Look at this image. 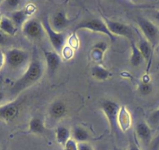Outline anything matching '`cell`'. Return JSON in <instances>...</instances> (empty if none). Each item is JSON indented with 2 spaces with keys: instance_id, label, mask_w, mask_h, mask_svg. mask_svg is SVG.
Listing matches in <instances>:
<instances>
[{
  "instance_id": "cell-1",
  "label": "cell",
  "mask_w": 159,
  "mask_h": 150,
  "mask_svg": "<svg viewBox=\"0 0 159 150\" xmlns=\"http://www.w3.org/2000/svg\"><path fill=\"white\" fill-rule=\"evenodd\" d=\"M44 73V68L39 59H33L28 67L19 79L16 81L10 88V92L13 96H16L42 78Z\"/></svg>"
},
{
  "instance_id": "cell-2",
  "label": "cell",
  "mask_w": 159,
  "mask_h": 150,
  "mask_svg": "<svg viewBox=\"0 0 159 150\" xmlns=\"http://www.w3.org/2000/svg\"><path fill=\"white\" fill-rule=\"evenodd\" d=\"M80 30H89L95 33H100L108 37L111 42L116 40V37L114 36L107 27V25L104 22L103 20L101 19H91L88 21H84L76 24L73 29V33L76 34Z\"/></svg>"
},
{
  "instance_id": "cell-3",
  "label": "cell",
  "mask_w": 159,
  "mask_h": 150,
  "mask_svg": "<svg viewBox=\"0 0 159 150\" xmlns=\"http://www.w3.org/2000/svg\"><path fill=\"white\" fill-rule=\"evenodd\" d=\"M44 30L47 34L53 49L58 53H60L66 42H67V36L65 32H58L52 27L47 17H45L42 21Z\"/></svg>"
},
{
  "instance_id": "cell-4",
  "label": "cell",
  "mask_w": 159,
  "mask_h": 150,
  "mask_svg": "<svg viewBox=\"0 0 159 150\" xmlns=\"http://www.w3.org/2000/svg\"><path fill=\"white\" fill-rule=\"evenodd\" d=\"M137 23L144 36V39L149 42L154 49L159 42V27L152 21L142 16L137 18Z\"/></svg>"
},
{
  "instance_id": "cell-5",
  "label": "cell",
  "mask_w": 159,
  "mask_h": 150,
  "mask_svg": "<svg viewBox=\"0 0 159 150\" xmlns=\"http://www.w3.org/2000/svg\"><path fill=\"white\" fill-rule=\"evenodd\" d=\"M103 21L107 25V27L109 31L114 36H123L129 39L130 42L134 41L135 35H134V30L128 24H123L119 21H112L108 18L103 16Z\"/></svg>"
},
{
  "instance_id": "cell-6",
  "label": "cell",
  "mask_w": 159,
  "mask_h": 150,
  "mask_svg": "<svg viewBox=\"0 0 159 150\" xmlns=\"http://www.w3.org/2000/svg\"><path fill=\"white\" fill-rule=\"evenodd\" d=\"M101 108L108 120V124H109L111 131L116 133L119 130L117 117L120 105L114 101L104 100L101 103Z\"/></svg>"
},
{
  "instance_id": "cell-7",
  "label": "cell",
  "mask_w": 159,
  "mask_h": 150,
  "mask_svg": "<svg viewBox=\"0 0 159 150\" xmlns=\"http://www.w3.org/2000/svg\"><path fill=\"white\" fill-rule=\"evenodd\" d=\"M23 99H17L4 105H0V120L7 123L13 121L19 115Z\"/></svg>"
},
{
  "instance_id": "cell-8",
  "label": "cell",
  "mask_w": 159,
  "mask_h": 150,
  "mask_svg": "<svg viewBox=\"0 0 159 150\" xmlns=\"http://www.w3.org/2000/svg\"><path fill=\"white\" fill-rule=\"evenodd\" d=\"M28 58V53L21 49H10L5 53L6 63L13 69L20 67L27 63Z\"/></svg>"
},
{
  "instance_id": "cell-9",
  "label": "cell",
  "mask_w": 159,
  "mask_h": 150,
  "mask_svg": "<svg viewBox=\"0 0 159 150\" xmlns=\"http://www.w3.org/2000/svg\"><path fill=\"white\" fill-rule=\"evenodd\" d=\"M23 34L30 40H40L45 32L42 21L37 19H29L22 26Z\"/></svg>"
},
{
  "instance_id": "cell-10",
  "label": "cell",
  "mask_w": 159,
  "mask_h": 150,
  "mask_svg": "<svg viewBox=\"0 0 159 150\" xmlns=\"http://www.w3.org/2000/svg\"><path fill=\"white\" fill-rule=\"evenodd\" d=\"M136 134L140 142L147 146H149L152 141V131L151 127L144 121H140L136 126Z\"/></svg>"
},
{
  "instance_id": "cell-11",
  "label": "cell",
  "mask_w": 159,
  "mask_h": 150,
  "mask_svg": "<svg viewBox=\"0 0 159 150\" xmlns=\"http://www.w3.org/2000/svg\"><path fill=\"white\" fill-rule=\"evenodd\" d=\"M73 20H70L67 17L66 13L63 10L58 11L52 18L50 23L52 27L58 32H63V30L70 25Z\"/></svg>"
},
{
  "instance_id": "cell-12",
  "label": "cell",
  "mask_w": 159,
  "mask_h": 150,
  "mask_svg": "<svg viewBox=\"0 0 159 150\" xmlns=\"http://www.w3.org/2000/svg\"><path fill=\"white\" fill-rule=\"evenodd\" d=\"M117 124L119 129L124 132L129 131L132 126V116L125 105H122L119 108L117 117Z\"/></svg>"
},
{
  "instance_id": "cell-13",
  "label": "cell",
  "mask_w": 159,
  "mask_h": 150,
  "mask_svg": "<svg viewBox=\"0 0 159 150\" xmlns=\"http://www.w3.org/2000/svg\"><path fill=\"white\" fill-rule=\"evenodd\" d=\"M44 56L48 71L51 73L56 72L62 63V58L59 53L56 51L44 50Z\"/></svg>"
},
{
  "instance_id": "cell-14",
  "label": "cell",
  "mask_w": 159,
  "mask_h": 150,
  "mask_svg": "<svg viewBox=\"0 0 159 150\" xmlns=\"http://www.w3.org/2000/svg\"><path fill=\"white\" fill-rule=\"evenodd\" d=\"M108 44L105 42H98L91 49V58L97 65H102L104 60V55L108 49Z\"/></svg>"
},
{
  "instance_id": "cell-15",
  "label": "cell",
  "mask_w": 159,
  "mask_h": 150,
  "mask_svg": "<svg viewBox=\"0 0 159 150\" xmlns=\"http://www.w3.org/2000/svg\"><path fill=\"white\" fill-rule=\"evenodd\" d=\"M68 108L63 101H55L49 107V115L54 119H62L67 114Z\"/></svg>"
},
{
  "instance_id": "cell-16",
  "label": "cell",
  "mask_w": 159,
  "mask_h": 150,
  "mask_svg": "<svg viewBox=\"0 0 159 150\" xmlns=\"http://www.w3.org/2000/svg\"><path fill=\"white\" fill-rule=\"evenodd\" d=\"M137 46L141 53L143 59L148 63V70H149V67L151 66V61L152 59L153 50H154L152 45L144 38H140L138 43L137 44Z\"/></svg>"
},
{
  "instance_id": "cell-17",
  "label": "cell",
  "mask_w": 159,
  "mask_h": 150,
  "mask_svg": "<svg viewBox=\"0 0 159 150\" xmlns=\"http://www.w3.org/2000/svg\"><path fill=\"white\" fill-rule=\"evenodd\" d=\"M91 75L96 80L104 82L112 76V73L102 65H94L91 67Z\"/></svg>"
},
{
  "instance_id": "cell-18",
  "label": "cell",
  "mask_w": 159,
  "mask_h": 150,
  "mask_svg": "<svg viewBox=\"0 0 159 150\" xmlns=\"http://www.w3.org/2000/svg\"><path fill=\"white\" fill-rule=\"evenodd\" d=\"M18 28L15 25L11 19L8 16H2L1 24H0V30L3 32L5 35L10 36H14L17 32Z\"/></svg>"
},
{
  "instance_id": "cell-19",
  "label": "cell",
  "mask_w": 159,
  "mask_h": 150,
  "mask_svg": "<svg viewBox=\"0 0 159 150\" xmlns=\"http://www.w3.org/2000/svg\"><path fill=\"white\" fill-rule=\"evenodd\" d=\"M45 128L44 122L38 117H33L29 122V128L27 133L34 134H43Z\"/></svg>"
},
{
  "instance_id": "cell-20",
  "label": "cell",
  "mask_w": 159,
  "mask_h": 150,
  "mask_svg": "<svg viewBox=\"0 0 159 150\" xmlns=\"http://www.w3.org/2000/svg\"><path fill=\"white\" fill-rule=\"evenodd\" d=\"M56 142L62 145V147L71 138V132L67 128L63 126L58 127L56 130Z\"/></svg>"
},
{
  "instance_id": "cell-21",
  "label": "cell",
  "mask_w": 159,
  "mask_h": 150,
  "mask_svg": "<svg viewBox=\"0 0 159 150\" xmlns=\"http://www.w3.org/2000/svg\"><path fill=\"white\" fill-rule=\"evenodd\" d=\"M28 15L26 13L24 9H19V10H14L10 15V19L13 21L15 25L16 26L17 28L20 27H22L24 24V23L28 19Z\"/></svg>"
},
{
  "instance_id": "cell-22",
  "label": "cell",
  "mask_w": 159,
  "mask_h": 150,
  "mask_svg": "<svg viewBox=\"0 0 159 150\" xmlns=\"http://www.w3.org/2000/svg\"><path fill=\"white\" fill-rule=\"evenodd\" d=\"M131 42V56L129 62L133 67H139L143 62V57L134 41Z\"/></svg>"
},
{
  "instance_id": "cell-23",
  "label": "cell",
  "mask_w": 159,
  "mask_h": 150,
  "mask_svg": "<svg viewBox=\"0 0 159 150\" xmlns=\"http://www.w3.org/2000/svg\"><path fill=\"white\" fill-rule=\"evenodd\" d=\"M73 139L76 141L77 143H83L88 142L90 138V134L87 130L82 127H76L72 131Z\"/></svg>"
},
{
  "instance_id": "cell-24",
  "label": "cell",
  "mask_w": 159,
  "mask_h": 150,
  "mask_svg": "<svg viewBox=\"0 0 159 150\" xmlns=\"http://www.w3.org/2000/svg\"><path fill=\"white\" fill-rule=\"evenodd\" d=\"M138 90L140 93L143 96H148V95L151 94V91L153 90L152 85L150 82H143L140 84L138 87Z\"/></svg>"
},
{
  "instance_id": "cell-25",
  "label": "cell",
  "mask_w": 159,
  "mask_h": 150,
  "mask_svg": "<svg viewBox=\"0 0 159 150\" xmlns=\"http://www.w3.org/2000/svg\"><path fill=\"white\" fill-rule=\"evenodd\" d=\"M67 43H68L67 45H69L70 48L73 49L74 51L78 49V48H79L80 46V41L76 34L73 33L70 37H69L68 39H67Z\"/></svg>"
},
{
  "instance_id": "cell-26",
  "label": "cell",
  "mask_w": 159,
  "mask_h": 150,
  "mask_svg": "<svg viewBox=\"0 0 159 150\" xmlns=\"http://www.w3.org/2000/svg\"><path fill=\"white\" fill-rule=\"evenodd\" d=\"M61 56L66 60H70L74 56V50L69 45H65L61 51Z\"/></svg>"
},
{
  "instance_id": "cell-27",
  "label": "cell",
  "mask_w": 159,
  "mask_h": 150,
  "mask_svg": "<svg viewBox=\"0 0 159 150\" xmlns=\"http://www.w3.org/2000/svg\"><path fill=\"white\" fill-rule=\"evenodd\" d=\"M149 123L154 127L159 126V109L151 113L149 117Z\"/></svg>"
},
{
  "instance_id": "cell-28",
  "label": "cell",
  "mask_w": 159,
  "mask_h": 150,
  "mask_svg": "<svg viewBox=\"0 0 159 150\" xmlns=\"http://www.w3.org/2000/svg\"><path fill=\"white\" fill-rule=\"evenodd\" d=\"M63 150H78V143L73 138H70L63 146Z\"/></svg>"
},
{
  "instance_id": "cell-29",
  "label": "cell",
  "mask_w": 159,
  "mask_h": 150,
  "mask_svg": "<svg viewBox=\"0 0 159 150\" xmlns=\"http://www.w3.org/2000/svg\"><path fill=\"white\" fill-rule=\"evenodd\" d=\"M3 2H5L10 8L14 9L15 10H16L17 7L21 5L22 1H20V0H8V1H6Z\"/></svg>"
},
{
  "instance_id": "cell-30",
  "label": "cell",
  "mask_w": 159,
  "mask_h": 150,
  "mask_svg": "<svg viewBox=\"0 0 159 150\" xmlns=\"http://www.w3.org/2000/svg\"><path fill=\"white\" fill-rule=\"evenodd\" d=\"M159 149V133L155 138H152L151 144L149 145V150H158Z\"/></svg>"
},
{
  "instance_id": "cell-31",
  "label": "cell",
  "mask_w": 159,
  "mask_h": 150,
  "mask_svg": "<svg viewBox=\"0 0 159 150\" xmlns=\"http://www.w3.org/2000/svg\"><path fill=\"white\" fill-rule=\"evenodd\" d=\"M24 10H25L26 13L28 15L29 17H30L32 14H34V13L37 10L36 6L34 5L33 3L27 4V5L25 6V7H24Z\"/></svg>"
},
{
  "instance_id": "cell-32",
  "label": "cell",
  "mask_w": 159,
  "mask_h": 150,
  "mask_svg": "<svg viewBox=\"0 0 159 150\" xmlns=\"http://www.w3.org/2000/svg\"><path fill=\"white\" fill-rule=\"evenodd\" d=\"M78 150H94L92 145H90L88 142L78 143Z\"/></svg>"
},
{
  "instance_id": "cell-33",
  "label": "cell",
  "mask_w": 159,
  "mask_h": 150,
  "mask_svg": "<svg viewBox=\"0 0 159 150\" xmlns=\"http://www.w3.org/2000/svg\"><path fill=\"white\" fill-rule=\"evenodd\" d=\"M6 63V59H5V53L0 49V70H2L3 66Z\"/></svg>"
},
{
  "instance_id": "cell-34",
  "label": "cell",
  "mask_w": 159,
  "mask_h": 150,
  "mask_svg": "<svg viewBox=\"0 0 159 150\" xmlns=\"http://www.w3.org/2000/svg\"><path fill=\"white\" fill-rule=\"evenodd\" d=\"M128 150H141L138 147V145H136L134 142H130L129 145V148H128Z\"/></svg>"
},
{
  "instance_id": "cell-35",
  "label": "cell",
  "mask_w": 159,
  "mask_h": 150,
  "mask_svg": "<svg viewBox=\"0 0 159 150\" xmlns=\"http://www.w3.org/2000/svg\"><path fill=\"white\" fill-rule=\"evenodd\" d=\"M7 39V35L0 30V44H3Z\"/></svg>"
},
{
  "instance_id": "cell-36",
  "label": "cell",
  "mask_w": 159,
  "mask_h": 150,
  "mask_svg": "<svg viewBox=\"0 0 159 150\" xmlns=\"http://www.w3.org/2000/svg\"><path fill=\"white\" fill-rule=\"evenodd\" d=\"M4 98H5V94H4V91L2 89H0V104L2 103V102L3 101Z\"/></svg>"
},
{
  "instance_id": "cell-37",
  "label": "cell",
  "mask_w": 159,
  "mask_h": 150,
  "mask_svg": "<svg viewBox=\"0 0 159 150\" xmlns=\"http://www.w3.org/2000/svg\"><path fill=\"white\" fill-rule=\"evenodd\" d=\"M154 18H155L156 21L159 23V11L156 12V13L154 14Z\"/></svg>"
},
{
  "instance_id": "cell-38",
  "label": "cell",
  "mask_w": 159,
  "mask_h": 150,
  "mask_svg": "<svg viewBox=\"0 0 159 150\" xmlns=\"http://www.w3.org/2000/svg\"><path fill=\"white\" fill-rule=\"evenodd\" d=\"M2 13H0V24H1V21H2Z\"/></svg>"
},
{
  "instance_id": "cell-39",
  "label": "cell",
  "mask_w": 159,
  "mask_h": 150,
  "mask_svg": "<svg viewBox=\"0 0 159 150\" xmlns=\"http://www.w3.org/2000/svg\"><path fill=\"white\" fill-rule=\"evenodd\" d=\"M2 2H2V1H1V0H0V5H1V4H2Z\"/></svg>"
},
{
  "instance_id": "cell-40",
  "label": "cell",
  "mask_w": 159,
  "mask_h": 150,
  "mask_svg": "<svg viewBox=\"0 0 159 150\" xmlns=\"http://www.w3.org/2000/svg\"><path fill=\"white\" fill-rule=\"evenodd\" d=\"M115 150H123V149H120V148H116Z\"/></svg>"
},
{
  "instance_id": "cell-41",
  "label": "cell",
  "mask_w": 159,
  "mask_h": 150,
  "mask_svg": "<svg viewBox=\"0 0 159 150\" xmlns=\"http://www.w3.org/2000/svg\"><path fill=\"white\" fill-rule=\"evenodd\" d=\"M0 150H5V149H0Z\"/></svg>"
}]
</instances>
